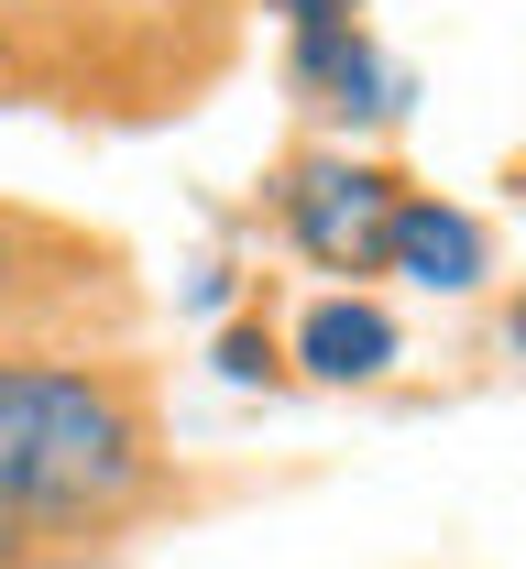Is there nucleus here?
<instances>
[{
	"instance_id": "1",
	"label": "nucleus",
	"mask_w": 526,
	"mask_h": 569,
	"mask_svg": "<svg viewBox=\"0 0 526 569\" xmlns=\"http://www.w3.org/2000/svg\"><path fill=\"white\" fill-rule=\"evenodd\" d=\"M187 493L153 351L0 361V569L121 559Z\"/></svg>"
},
{
	"instance_id": "2",
	"label": "nucleus",
	"mask_w": 526,
	"mask_h": 569,
	"mask_svg": "<svg viewBox=\"0 0 526 569\" xmlns=\"http://www.w3.org/2000/svg\"><path fill=\"white\" fill-rule=\"evenodd\" d=\"M33 110L99 132H153L220 99L252 44V0H0Z\"/></svg>"
},
{
	"instance_id": "3",
	"label": "nucleus",
	"mask_w": 526,
	"mask_h": 569,
	"mask_svg": "<svg viewBox=\"0 0 526 569\" xmlns=\"http://www.w3.org/2000/svg\"><path fill=\"white\" fill-rule=\"evenodd\" d=\"M153 296L143 263L88 230V219H56L33 198H0V361L33 351H143Z\"/></svg>"
},
{
	"instance_id": "4",
	"label": "nucleus",
	"mask_w": 526,
	"mask_h": 569,
	"mask_svg": "<svg viewBox=\"0 0 526 569\" xmlns=\"http://www.w3.org/2000/svg\"><path fill=\"white\" fill-rule=\"evenodd\" d=\"M395 209H406V176L374 164L363 142H297V153L264 164V219H275V241L297 252L307 274H340L351 296L384 274Z\"/></svg>"
},
{
	"instance_id": "5",
	"label": "nucleus",
	"mask_w": 526,
	"mask_h": 569,
	"mask_svg": "<svg viewBox=\"0 0 526 569\" xmlns=\"http://www.w3.org/2000/svg\"><path fill=\"white\" fill-rule=\"evenodd\" d=\"M286 99L318 121V142H363L417 110V77L384 56L363 11H318V22H286Z\"/></svg>"
},
{
	"instance_id": "6",
	"label": "nucleus",
	"mask_w": 526,
	"mask_h": 569,
	"mask_svg": "<svg viewBox=\"0 0 526 569\" xmlns=\"http://www.w3.org/2000/svg\"><path fill=\"white\" fill-rule=\"evenodd\" d=\"M384 274L417 284V296H472V284L494 274V230L439 198V187H406V209H395V241H384Z\"/></svg>"
},
{
	"instance_id": "7",
	"label": "nucleus",
	"mask_w": 526,
	"mask_h": 569,
	"mask_svg": "<svg viewBox=\"0 0 526 569\" xmlns=\"http://www.w3.org/2000/svg\"><path fill=\"white\" fill-rule=\"evenodd\" d=\"M286 361H297L307 383H384V372L406 361V329H395V307H384L374 284H363V296H351V284H329V296L297 318Z\"/></svg>"
},
{
	"instance_id": "8",
	"label": "nucleus",
	"mask_w": 526,
	"mask_h": 569,
	"mask_svg": "<svg viewBox=\"0 0 526 569\" xmlns=\"http://www.w3.org/2000/svg\"><path fill=\"white\" fill-rule=\"evenodd\" d=\"M220 372H230V383H286L297 361H286L275 329H220Z\"/></svg>"
},
{
	"instance_id": "9",
	"label": "nucleus",
	"mask_w": 526,
	"mask_h": 569,
	"mask_svg": "<svg viewBox=\"0 0 526 569\" xmlns=\"http://www.w3.org/2000/svg\"><path fill=\"white\" fill-rule=\"evenodd\" d=\"M0 110H33V88H22V56H11V33H0Z\"/></svg>"
},
{
	"instance_id": "10",
	"label": "nucleus",
	"mask_w": 526,
	"mask_h": 569,
	"mask_svg": "<svg viewBox=\"0 0 526 569\" xmlns=\"http://www.w3.org/2000/svg\"><path fill=\"white\" fill-rule=\"evenodd\" d=\"M505 351L526 361V284H516V296H505Z\"/></svg>"
},
{
	"instance_id": "11",
	"label": "nucleus",
	"mask_w": 526,
	"mask_h": 569,
	"mask_svg": "<svg viewBox=\"0 0 526 569\" xmlns=\"http://www.w3.org/2000/svg\"><path fill=\"white\" fill-rule=\"evenodd\" d=\"M56 569H121V559H56Z\"/></svg>"
},
{
	"instance_id": "12",
	"label": "nucleus",
	"mask_w": 526,
	"mask_h": 569,
	"mask_svg": "<svg viewBox=\"0 0 526 569\" xmlns=\"http://www.w3.org/2000/svg\"><path fill=\"white\" fill-rule=\"evenodd\" d=\"M516 198H526V153H516Z\"/></svg>"
},
{
	"instance_id": "13",
	"label": "nucleus",
	"mask_w": 526,
	"mask_h": 569,
	"mask_svg": "<svg viewBox=\"0 0 526 569\" xmlns=\"http://www.w3.org/2000/svg\"><path fill=\"white\" fill-rule=\"evenodd\" d=\"M351 11H374V0H351Z\"/></svg>"
}]
</instances>
